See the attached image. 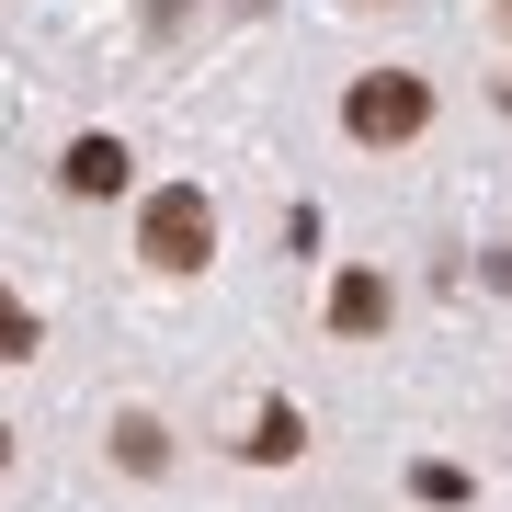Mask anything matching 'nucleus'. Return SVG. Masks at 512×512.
I'll return each instance as SVG.
<instances>
[{
    "mask_svg": "<svg viewBox=\"0 0 512 512\" xmlns=\"http://www.w3.org/2000/svg\"><path fill=\"white\" fill-rule=\"evenodd\" d=\"M23 353H35V308H23L12 285H0V365H23Z\"/></svg>",
    "mask_w": 512,
    "mask_h": 512,
    "instance_id": "6e6552de",
    "label": "nucleus"
},
{
    "mask_svg": "<svg viewBox=\"0 0 512 512\" xmlns=\"http://www.w3.org/2000/svg\"><path fill=\"white\" fill-rule=\"evenodd\" d=\"M0 456H12V421H0Z\"/></svg>",
    "mask_w": 512,
    "mask_h": 512,
    "instance_id": "1a4fd4ad",
    "label": "nucleus"
},
{
    "mask_svg": "<svg viewBox=\"0 0 512 512\" xmlns=\"http://www.w3.org/2000/svg\"><path fill=\"white\" fill-rule=\"evenodd\" d=\"M296 444H308V421H296L285 399H274V410H262V421H251V456H262V467H285V456H296Z\"/></svg>",
    "mask_w": 512,
    "mask_h": 512,
    "instance_id": "423d86ee",
    "label": "nucleus"
},
{
    "mask_svg": "<svg viewBox=\"0 0 512 512\" xmlns=\"http://www.w3.org/2000/svg\"><path fill=\"white\" fill-rule=\"evenodd\" d=\"M57 183H69L80 205H103V194H126V183H137V160H126V137H103V126H92V137H69Z\"/></svg>",
    "mask_w": 512,
    "mask_h": 512,
    "instance_id": "7ed1b4c3",
    "label": "nucleus"
},
{
    "mask_svg": "<svg viewBox=\"0 0 512 512\" xmlns=\"http://www.w3.org/2000/svg\"><path fill=\"white\" fill-rule=\"evenodd\" d=\"M410 490L433 501V512H456V501H478V478H467V467H444V456H421V467H410Z\"/></svg>",
    "mask_w": 512,
    "mask_h": 512,
    "instance_id": "0eeeda50",
    "label": "nucleus"
},
{
    "mask_svg": "<svg viewBox=\"0 0 512 512\" xmlns=\"http://www.w3.org/2000/svg\"><path fill=\"white\" fill-rule=\"evenodd\" d=\"M387 308H399V296H387V274H342V285H330V330H342V342H376Z\"/></svg>",
    "mask_w": 512,
    "mask_h": 512,
    "instance_id": "20e7f679",
    "label": "nucleus"
},
{
    "mask_svg": "<svg viewBox=\"0 0 512 512\" xmlns=\"http://www.w3.org/2000/svg\"><path fill=\"white\" fill-rule=\"evenodd\" d=\"M114 456H126L137 478H160V467H171V433H160L148 410H126V421H114Z\"/></svg>",
    "mask_w": 512,
    "mask_h": 512,
    "instance_id": "39448f33",
    "label": "nucleus"
},
{
    "mask_svg": "<svg viewBox=\"0 0 512 512\" xmlns=\"http://www.w3.org/2000/svg\"><path fill=\"white\" fill-rule=\"evenodd\" d=\"M137 251H148V274H205V251H217V205H205V183H171V194H148V217H137Z\"/></svg>",
    "mask_w": 512,
    "mask_h": 512,
    "instance_id": "f03ea898",
    "label": "nucleus"
},
{
    "mask_svg": "<svg viewBox=\"0 0 512 512\" xmlns=\"http://www.w3.org/2000/svg\"><path fill=\"white\" fill-rule=\"evenodd\" d=\"M501 23H512V0H501Z\"/></svg>",
    "mask_w": 512,
    "mask_h": 512,
    "instance_id": "9d476101",
    "label": "nucleus"
},
{
    "mask_svg": "<svg viewBox=\"0 0 512 512\" xmlns=\"http://www.w3.org/2000/svg\"><path fill=\"white\" fill-rule=\"evenodd\" d=\"M342 126L365 137V148H410L421 126H433V80H421V69H365L342 92Z\"/></svg>",
    "mask_w": 512,
    "mask_h": 512,
    "instance_id": "f257e3e1",
    "label": "nucleus"
}]
</instances>
